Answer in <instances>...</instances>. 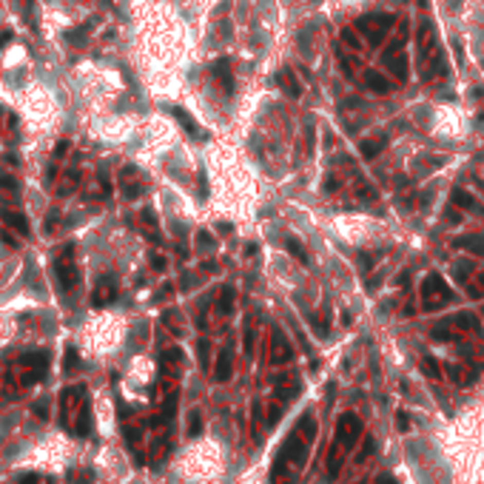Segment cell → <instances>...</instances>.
Wrapping results in <instances>:
<instances>
[{"instance_id": "6da1fadb", "label": "cell", "mask_w": 484, "mask_h": 484, "mask_svg": "<svg viewBox=\"0 0 484 484\" xmlns=\"http://www.w3.org/2000/svg\"><path fill=\"white\" fill-rule=\"evenodd\" d=\"M390 23H393L390 14H370V17H362L359 23H356V29H359L362 34H368V40L376 46L382 40V34H385V29H390Z\"/></svg>"}, {"instance_id": "7a4b0ae2", "label": "cell", "mask_w": 484, "mask_h": 484, "mask_svg": "<svg viewBox=\"0 0 484 484\" xmlns=\"http://www.w3.org/2000/svg\"><path fill=\"white\" fill-rule=\"evenodd\" d=\"M422 296L427 299V302H424L427 308H436V305H441V302L450 299V288L444 285V279H441V276L430 274L427 279H424V285H422Z\"/></svg>"}, {"instance_id": "3957f363", "label": "cell", "mask_w": 484, "mask_h": 484, "mask_svg": "<svg viewBox=\"0 0 484 484\" xmlns=\"http://www.w3.org/2000/svg\"><path fill=\"white\" fill-rule=\"evenodd\" d=\"M359 433H362V422L353 416V413L339 416V427H336V444L339 447H342V441H345V450H348L350 444L359 439Z\"/></svg>"}, {"instance_id": "277c9868", "label": "cell", "mask_w": 484, "mask_h": 484, "mask_svg": "<svg viewBox=\"0 0 484 484\" xmlns=\"http://www.w3.org/2000/svg\"><path fill=\"white\" fill-rule=\"evenodd\" d=\"M68 251H71V248H66V257H60L55 262V274H57V285H60V291H71L74 285H77V268H74Z\"/></svg>"}, {"instance_id": "5b68a950", "label": "cell", "mask_w": 484, "mask_h": 484, "mask_svg": "<svg viewBox=\"0 0 484 484\" xmlns=\"http://www.w3.org/2000/svg\"><path fill=\"white\" fill-rule=\"evenodd\" d=\"M211 77L217 80L222 86V92L231 94L234 92V77H231V60L228 57H222V60H217L214 66H211Z\"/></svg>"}, {"instance_id": "8992f818", "label": "cell", "mask_w": 484, "mask_h": 484, "mask_svg": "<svg viewBox=\"0 0 484 484\" xmlns=\"http://www.w3.org/2000/svg\"><path fill=\"white\" fill-rule=\"evenodd\" d=\"M291 356H294V350H291L285 333L276 331L274 333V365H285V362H291Z\"/></svg>"}, {"instance_id": "52a82bcc", "label": "cell", "mask_w": 484, "mask_h": 484, "mask_svg": "<svg viewBox=\"0 0 484 484\" xmlns=\"http://www.w3.org/2000/svg\"><path fill=\"white\" fill-rule=\"evenodd\" d=\"M231 370H234V353H231V348H225L220 353V359H217V370H214L217 382H228L231 379Z\"/></svg>"}, {"instance_id": "ba28073f", "label": "cell", "mask_w": 484, "mask_h": 484, "mask_svg": "<svg viewBox=\"0 0 484 484\" xmlns=\"http://www.w3.org/2000/svg\"><path fill=\"white\" fill-rule=\"evenodd\" d=\"M365 86H368L370 92H376V94H387L390 92V80L382 77L379 71H370L368 68V71H365Z\"/></svg>"}, {"instance_id": "9c48e42d", "label": "cell", "mask_w": 484, "mask_h": 484, "mask_svg": "<svg viewBox=\"0 0 484 484\" xmlns=\"http://www.w3.org/2000/svg\"><path fill=\"white\" fill-rule=\"evenodd\" d=\"M276 83H279V86L291 94V97H299V94H302L299 80L294 77V71H291V68H285V71H279V74H276Z\"/></svg>"}, {"instance_id": "30bf717a", "label": "cell", "mask_w": 484, "mask_h": 484, "mask_svg": "<svg viewBox=\"0 0 484 484\" xmlns=\"http://www.w3.org/2000/svg\"><path fill=\"white\" fill-rule=\"evenodd\" d=\"M453 248H461V251H470V254L484 257V239L481 237H456Z\"/></svg>"}, {"instance_id": "8fae6325", "label": "cell", "mask_w": 484, "mask_h": 484, "mask_svg": "<svg viewBox=\"0 0 484 484\" xmlns=\"http://www.w3.org/2000/svg\"><path fill=\"white\" fill-rule=\"evenodd\" d=\"M114 294H117V288H114V282H111V279H109V282H100V288L94 291V299H92V302L100 308V305H105V302L114 299Z\"/></svg>"}, {"instance_id": "7c38bea8", "label": "cell", "mask_w": 484, "mask_h": 484, "mask_svg": "<svg viewBox=\"0 0 484 484\" xmlns=\"http://www.w3.org/2000/svg\"><path fill=\"white\" fill-rule=\"evenodd\" d=\"M171 114L177 117V120H180V126H183V129L188 131L191 137H203V131L196 129V123L191 120V114H188V111H183V109H171Z\"/></svg>"}, {"instance_id": "4fadbf2b", "label": "cell", "mask_w": 484, "mask_h": 484, "mask_svg": "<svg viewBox=\"0 0 484 484\" xmlns=\"http://www.w3.org/2000/svg\"><path fill=\"white\" fill-rule=\"evenodd\" d=\"M385 137H370V140H365V142H362V157H368V159H373L376 157V154H379L382 151V148H385Z\"/></svg>"}, {"instance_id": "5bb4252c", "label": "cell", "mask_w": 484, "mask_h": 484, "mask_svg": "<svg viewBox=\"0 0 484 484\" xmlns=\"http://www.w3.org/2000/svg\"><path fill=\"white\" fill-rule=\"evenodd\" d=\"M285 248H288V251H291V257H296V259H299V262H311V257H308L305 245H302L299 239L288 237V239H285Z\"/></svg>"}, {"instance_id": "9a60e30c", "label": "cell", "mask_w": 484, "mask_h": 484, "mask_svg": "<svg viewBox=\"0 0 484 484\" xmlns=\"http://www.w3.org/2000/svg\"><path fill=\"white\" fill-rule=\"evenodd\" d=\"M3 220H6L12 228H17L20 234H29V222H26V217H23V214H14V211H6V214H3Z\"/></svg>"}, {"instance_id": "2e32d148", "label": "cell", "mask_w": 484, "mask_h": 484, "mask_svg": "<svg viewBox=\"0 0 484 484\" xmlns=\"http://www.w3.org/2000/svg\"><path fill=\"white\" fill-rule=\"evenodd\" d=\"M453 203L461 205V208H478V203L473 200L470 194H467L464 188H456V191H453Z\"/></svg>"}, {"instance_id": "e0dca14e", "label": "cell", "mask_w": 484, "mask_h": 484, "mask_svg": "<svg viewBox=\"0 0 484 484\" xmlns=\"http://www.w3.org/2000/svg\"><path fill=\"white\" fill-rule=\"evenodd\" d=\"M231 308H234V288L225 285L220 291V313H231Z\"/></svg>"}, {"instance_id": "ac0fdd59", "label": "cell", "mask_w": 484, "mask_h": 484, "mask_svg": "<svg viewBox=\"0 0 484 484\" xmlns=\"http://www.w3.org/2000/svg\"><path fill=\"white\" fill-rule=\"evenodd\" d=\"M450 325H456V328H476V316L473 313H456L453 319H447Z\"/></svg>"}, {"instance_id": "d6986e66", "label": "cell", "mask_w": 484, "mask_h": 484, "mask_svg": "<svg viewBox=\"0 0 484 484\" xmlns=\"http://www.w3.org/2000/svg\"><path fill=\"white\" fill-rule=\"evenodd\" d=\"M88 430H92V419H88V405L80 410V419H77V433L80 436H88Z\"/></svg>"}, {"instance_id": "ffe728a7", "label": "cell", "mask_w": 484, "mask_h": 484, "mask_svg": "<svg viewBox=\"0 0 484 484\" xmlns=\"http://www.w3.org/2000/svg\"><path fill=\"white\" fill-rule=\"evenodd\" d=\"M470 271H473V262H467V259H461V262H456V265H453V274H456V279H461V282L467 279L464 274H470Z\"/></svg>"}, {"instance_id": "44dd1931", "label": "cell", "mask_w": 484, "mask_h": 484, "mask_svg": "<svg viewBox=\"0 0 484 484\" xmlns=\"http://www.w3.org/2000/svg\"><path fill=\"white\" fill-rule=\"evenodd\" d=\"M422 368H424V373H427V376L439 379V373H441V370H439V365H436V362L430 359V356H424V359H422Z\"/></svg>"}, {"instance_id": "7402d4cb", "label": "cell", "mask_w": 484, "mask_h": 484, "mask_svg": "<svg viewBox=\"0 0 484 484\" xmlns=\"http://www.w3.org/2000/svg\"><path fill=\"white\" fill-rule=\"evenodd\" d=\"M302 430H305L308 439H313V433H316V424H313V416H305L302 419Z\"/></svg>"}, {"instance_id": "603a6c76", "label": "cell", "mask_w": 484, "mask_h": 484, "mask_svg": "<svg viewBox=\"0 0 484 484\" xmlns=\"http://www.w3.org/2000/svg\"><path fill=\"white\" fill-rule=\"evenodd\" d=\"M74 368H77V350L68 348L66 350V370H74Z\"/></svg>"}, {"instance_id": "cb8c5ba5", "label": "cell", "mask_w": 484, "mask_h": 484, "mask_svg": "<svg viewBox=\"0 0 484 484\" xmlns=\"http://www.w3.org/2000/svg\"><path fill=\"white\" fill-rule=\"evenodd\" d=\"M191 436H196L200 430H203V419H200V413H191Z\"/></svg>"}, {"instance_id": "d4e9b609", "label": "cell", "mask_w": 484, "mask_h": 484, "mask_svg": "<svg viewBox=\"0 0 484 484\" xmlns=\"http://www.w3.org/2000/svg\"><path fill=\"white\" fill-rule=\"evenodd\" d=\"M196 242H200V248H211V245H214V239H211V234H205V231H200V234H196Z\"/></svg>"}, {"instance_id": "484cf974", "label": "cell", "mask_w": 484, "mask_h": 484, "mask_svg": "<svg viewBox=\"0 0 484 484\" xmlns=\"http://www.w3.org/2000/svg\"><path fill=\"white\" fill-rule=\"evenodd\" d=\"M470 294L476 296V299H478V296H481V299H484V274L478 276V282H476V285H473V288H470Z\"/></svg>"}, {"instance_id": "4316f807", "label": "cell", "mask_w": 484, "mask_h": 484, "mask_svg": "<svg viewBox=\"0 0 484 484\" xmlns=\"http://www.w3.org/2000/svg\"><path fill=\"white\" fill-rule=\"evenodd\" d=\"M342 40L350 46V49H359V40H356V34H353V31H348V29H345V31H342Z\"/></svg>"}, {"instance_id": "83f0119b", "label": "cell", "mask_w": 484, "mask_h": 484, "mask_svg": "<svg viewBox=\"0 0 484 484\" xmlns=\"http://www.w3.org/2000/svg\"><path fill=\"white\" fill-rule=\"evenodd\" d=\"M142 194V185H126V196H129V200H137V196Z\"/></svg>"}, {"instance_id": "f1b7e54d", "label": "cell", "mask_w": 484, "mask_h": 484, "mask_svg": "<svg viewBox=\"0 0 484 484\" xmlns=\"http://www.w3.org/2000/svg\"><path fill=\"white\" fill-rule=\"evenodd\" d=\"M370 453H373V439H368V441H365V450H362V453L356 456V461H365Z\"/></svg>"}, {"instance_id": "f546056e", "label": "cell", "mask_w": 484, "mask_h": 484, "mask_svg": "<svg viewBox=\"0 0 484 484\" xmlns=\"http://www.w3.org/2000/svg\"><path fill=\"white\" fill-rule=\"evenodd\" d=\"M200 362H203V368L208 365V342L205 339H200Z\"/></svg>"}, {"instance_id": "4dcf8cb0", "label": "cell", "mask_w": 484, "mask_h": 484, "mask_svg": "<svg viewBox=\"0 0 484 484\" xmlns=\"http://www.w3.org/2000/svg\"><path fill=\"white\" fill-rule=\"evenodd\" d=\"M396 422H399V430H407V427H410V416H407L405 410H402V413L396 416Z\"/></svg>"}, {"instance_id": "1f68e13d", "label": "cell", "mask_w": 484, "mask_h": 484, "mask_svg": "<svg viewBox=\"0 0 484 484\" xmlns=\"http://www.w3.org/2000/svg\"><path fill=\"white\" fill-rule=\"evenodd\" d=\"M0 185H3L6 191H14V188H17V183H14V180L9 177V174H3V177H0Z\"/></svg>"}, {"instance_id": "d6a6232c", "label": "cell", "mask_w": 484, "mask_h": 484, "mask_svg": "<svg viewBox=\"0 0 484 484\" xmlns=\"http://www.w3.org/2000/svg\"><path fill=\"white\" fill-rule=\"evenodd\" d=\"M251 350H254V331L248 328L245 331V353H251Z\"/></svg>"}, {"instance_id": "836d02e7", "label": "cell", "mask_w": 484, "mask_h": 484, "mask_svg": "<svg viewBox=\"0 0 484 484\" xmlns=\"http://www.w3.org/2000/svg\"><path fill=\"white\" fill-rule=\"evenodd\" d=\"M359 200H376V191L373 188H359Z\"/></svg>"}, {"instance_id": "e575fe53", "label": "cell", "mask_w": 484, "mask_h": 484, "mask_svg": "<svg viewBox=\"0 0 484 484\" xmlns=\"http://www.w3.org/2000/svg\"><path fill=\"white\" fill-rule=\"evenodd\" d=\"M154 271H166V257H151Z\"/></svg>"}, {"instance_id": "d590c367", "label": "cell", "mask_w": 484, "mask_h": 484, "mask_svg": "<svg viewBox=\"0 0 484 484\" xmlns=\"http://www.w3.org/2000/svg\"><path fill=\"white\" fill-rule=\"evenodd\" d=\"M163 362H180V350H166V353H163Z\"/></svg>"}, {"instance_id": "8d00e7d4", "label": "cell", "mask_w": 484, "mask_h": 484, "mask_svg": "<svg viewBox=\"0 0 484 484\" xmlns=\"http://www.w3.org/2000/svg\"><path fill=\"white\" fill-rule=\"evenodd\" d=\"M305 148H308V151L313 148V126H308V134H305Z\"/></svg>"}, {"instance_id": "74e56055", "label": "cell", "mask_w": 484, "mask_h": 484, "mask_svg": "<svg viewBox=\"0 0 484 484\" xmlns=\"http://www.w3.org/2000/svg\"><path fill=\"white\" fill-rule=\"evenodd\" d=\"M31 3H34V0H23V9H26V17H29V23H34V20H31Z\"/></svg>"}, {"instance_id": "f35d334b", "label": "cell", "mask_w": 484, "mask_h": 484, "mask_svg": "<svg viewBox=\"0 0 484 484\" xmlns=\"http://www.w3.org/2000/svg\"><path fill=\"white\" fill-rule=\"evenodd\" d=\"M142 220H146V222H148V225H157V217H154V214H151V211H146V214H142Z\"/></svg>"}, {"instance_id": "ab89813d", "label": "cell", "mask_w": 484, "mask_h": 484, "mask_svg": "<svg viewBox=\"0 0 484 484\" xmlns=\"http://www.w3.org/2000/svg\"><path fill=\"white\" fill-rule=\"evenodd\" d=\"M20 484H37V476H23V478H20Z\"/></svg>"}, {"instance_id": "60d3db41", "label": "cell", "mask_w": 484, "mask_h": 484, "mask_svg": "<svg viewBox=\"0 0 484 484\" xmlns=\"http://www.w3.org/2000/svg\"><path fill=\"white\" fill-rule=\"evenodd\" d=\"M325 188H328V191H336V180L328 177V185H325Z\"/></svg>"}, {"instance_id": "b9f144b4", "label": "cell", "mask_w": 484, "mask_h": 484, "mask_svg": "<svg viewBox=\"0 0 484 484\" xmlns=\"http://www.w3.org/2000/svg\"><path fill=\"white\" fill-rule=\"evenodd\" d=\"M66 148H68V146H66V142H60V146H57V148H55V154H57V157H60V154H66Z\"/></svg>"}, {"instance_id": "7bdbcfd3", "label": "cell", "mask_w": 484, "mask_h": 484, "mask_svg": "<svg viewBox=\"0 0 484 484\" xmlns=\"http://www.w3.org/2000/svg\"><path fill=\"white\" fill-rule=\"evenodd\" d=\"M34 413L37 416H46V405H34Z\"/></svg>"}]
</instances>
